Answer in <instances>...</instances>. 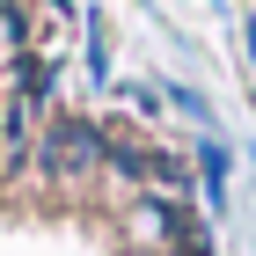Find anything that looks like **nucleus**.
Masks as SVG:
<instances>
[{
	"mask_svg": "<svg viewBox=\"0 0 256 256\" xmlns=\"http://www.w3.org/2000/svg\"><path fill=\"white\" fill-rule=\"evenodd\" d=\"M37 154H44V176H52V183H74L80 168H96V161L110 154V139H102L88 118H52Z\"/></svg>",
	"mask_w": 256,
	"mask_h": 256,
	"instance_id": "1",
	"label": "nucleus"
},
{
	"mask_svg": "<svg viewBox=\"0 0 256 256\" xmlns=\"http://www.w3.org/2000/svg\"><path fill=\"white\" fill-rule=\"evenodd\" d=\"M227 168H234V161H227V146H220V139H205V146H198V176H205V198H212L220 212H227Z\"/></svg>",
	"mask_w": 256,
	"mask_h": 256,
	"instance_id": "2",
	"label": "nucleus"
},
{
	"mask_svg": "<svg viewBox=\"0 0 256 256\" xmlns=\"http://www.w3.org/2000/svg\"><path fill=\"white\" fill-rule=\"evenodd\" d=\"M88 74H96V88L110 80V22H102V8H88Z\"/></svg>",
	"mask_w": 256,
	"mask_h": 256,
	"instance_id": "3",
	"label": "nucleus"
},
{
	"mask_svg": "<svg viewBox=\"0 0 256 256\" xmlns=\"http://www.w3.org/2000/svg\"><path fill=\"white\" fill-rule=\"evenodd\" d=\"M146 256H161V249H146Z\"/></svg>",
	"mask_w": 256,
	"mask_h": 256,
	"instance_id": "4",
	"label": "nucleus"
}]
</instances>
